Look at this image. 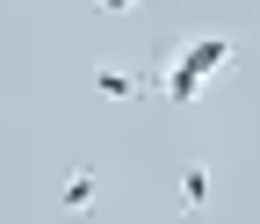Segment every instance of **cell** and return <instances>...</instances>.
<instances>
[{
    "label": "cell",
    "instance_id": "obj_1",
    "mask_svg": "<svg viewBox=\"0 0 260 224\" xmlns=\"http://www.w3.org/2000/svg\"><path fill=\"white\" fill-rule=\"evenodd\" d=\"M239 58L232 37H188V44H167L159 51V94H167L174 109H195L203 102V87Z\"/></svg>",
    "mask_w": 260,
    "mask_h": 224
},
{
    "label": "cell",
    "instance_id": "obj_4",
    "mask_svg": "<svg viewBox=\"0 0 260 224\" xmlns=\"http://www.w3.org/2000/svg\"><path fill=\"white\" fill-rule=\"evenodd\" d=\"M210 196H217V174L203 167V159H188L181 167V210H210Z\"/></svg>",
    "mask_w": 260,
    "mask_h": 224
},
{
    "label": "cell",
    "instance_id": "obj_5",
    "mask_svg": "<svg viewBox=\"0 0 260 224\" xmlns=\"http://www.w3.org/2000/svg\"><path fill=\"white\" fill-rule=\"evenodd\" d=\"M94 8H102V15H138L145 0H94Z\"/></svg>",
    "mask_w": 260,
    "mask_h": 224
},
{
    "label": "cell",
    "instance_id": "obj_2",
    "mask_svg": "<svg viewBox=\"0 0 260 224\" xmlns=\"http://www.w3.org/2000/svg\"><path fill=\"white\" fill-rule=\"evenodd\" d=\"M159 73H123V66H94V94L102 102H138V94H152Z\"/></svg>",
    "mask_w": 260,
    "mask_h": 224
},
{
    "label": "cell",
    "instance_id": "obj_3",
    "mask_svg": "<svg viewBox=\"0 0 260 224\" xmlns=\"http://www.w3.org/2000/svg\"><path fill=\"white\" fill-rule=\"evenodd\" d=\"M65 210H94L102 203V167H94V159H80L73 174H65V196H58Z\"/></svg>",
    "mask_w": 260,
    "mask_h": 224
}]
</instances>
